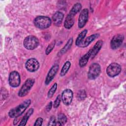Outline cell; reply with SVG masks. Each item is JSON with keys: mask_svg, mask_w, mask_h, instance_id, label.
Masks as SVG:
<instances>
[{"mask_svg": "<svg viewBox=\"0 0 126 126\" xmlns=\"http://www.w3.org/2000/svg\"><path fill=\"white\" fill-rule=\"evenodd\" d=\"M31 100L30 99H27L23 101L22 103L14 108L10 110L8 115L11 118H17L22 115L25 110L31 104Z\"/></svg>", "mask_w": 126, "mask_h": 126, "instance_id": "1", "label": "cell"}, {"mask_svg": "<svg viewBox=\"0 0 126 126\" xmlns=\"http://www.w3.org/2000/svg\"><path fill=\"white\" fill-rule=\"evenodd\" d=\"M51 19L47 16H39L36 17L33 23L35 26L40 29H45L49 28L51 25Z\"/></svg>", "mask_w": 126, "mask_h": 126, "instance_id": "2", "label": "cell"}, {"mask_svg": "<svg viewBox=\"0 0 126 126\" xmlns=\"http://www.w3.org/2000/svg\"><path fill=\"white\" fill-rule=\"evenodd\" d=\"M38 39L33 35H29L27 36L23 42L25 48L28 50H33L39 45Z\"/></svg>", "mask_w": 126, "mask_h": 126, "instance_id": "3", "label": "cell"}, {"mask_svg": "<svg viewBox=\"0 0 126 126\" xmlns=\"http://www.w3.org/2000/svg\"><path fill=\"white\" fill-rule=\"evenodd\" d=\"M34 83V80L33 78L28 79L18 92V95L20 97L26 96L29 92Z\"/></svg>", "mask_w": 126, "mask_h": 126, "instance_id": "4", "label": "cell"}, {"mask_svg": "<svg viewBox=\"0 0 126 126\" xmlns=\"http://www.w3.org/2000/svg\"><path fill=\"white\" fill-rule=\"evenodd\" d=\"M101 72V67L97 63H93L89 67L88 77L91 80L96 79L100 74Z\"/></svg>", "mask_w": 126, "mask_h": 126, "instance_id": "5", "label": "cell"}, {"mask_svg": "<svg viewBox=\"0 0 126 126\" xmlns=\"http://www.w3.org/2000/svg\"><path fill=\"white\" fill-rule=\"evenodd\" d=\"M121 71V66L116 63H111L106 69L107 75L111 77H114L117 76Z\"/></svg>", "mask_w": 126, "mask_h": 126, "instance_id": "6", "label": "cell"}, {"mask_svg": "<svg viewBox=\"0 0 126 126\" xmlns=\"http://www.w3.org/2000/svg\"><path fill=\"white\" fill-rule=\"evenodd\" d=\"M9 84L12 87H17L20 84V75L16 71L10 72L9 76Z\"/></svg>", "mask_w": 126, "mask_h": 126, "instance_id": "7", "label": "cell"}, {"mask_svg": "<svg viewBox=\"0 0 126 126\" xmlns=\"http://www.w3.org/2000/svg\"><path fill=\"white\" fill-rule=\"evenodd\" d=\"M89 17V10L87 8H85L81 12L78 22V28L81 29L83 28L87 23Z\"/></svg>", "mask_w": 126, "mask_h": 126, "instance_id": "8", "label": "cell"}, {"mask_svg": "<svg viewBox=\"0 0 126 126\" xmlns=\"http://www.w3.org/2000/svg\"><path fill=\"white\" fill-rule=\"evenodd\" d=\"M124 39V36L122 34H118L114 35L110 42L111 48L113 49H117L119 48L122 44Z\"/></svg>", "mask_w": 126, "mask_h": 126, "instance_id": "9", "label": "cell"}, {"mask_svg": "<svg viewBox=\"0 0 126 126\" xmlns=\"http://www.w3.org/2000/svg\"><path fill=\"white\" fill-rule=\"evenodd\" d=\"M25 66L29 71L34 72L39 68V63L35 59L31 58L26 62Z\"/></svg>", "mask_w": 126, "mask_h": 126, "instance_id": "10", "label": "cell"}, {"mask_svg": "<svg viewBox=\"0 0 126 126\" xmlns=\"http://www.w3.org/2000/svg\"><path fill=\"white\" fill-rule=\"evenodd\" d=\"M73 98V92L72 91L69 89L64 90L62 94V98L63 103L66 105H69L72 100Z\"/></svg>", "mask_w": 126, "mask_h": 126, "instance_id": "11", "label": "cell"}, {"mask_svg": "<svg viewBox=\"0 0 126 126\" xmlns=\"http://www.w3.org/2000/svg\"><path fill=\"white\" fill-rule=\"evenodd\" d=\"M59 68V65L58 64H55L52 66L50 70L49 71L46 76L45 83L46 85H48L51 81H52L56 74H57Z\"/></svg>", "mask_w": 126, "mask_h": 126, "instance_id": "12", "label": "cell"}, {"mask_svg": "<svg viewBox=\"0 0 126 126\" xmlns=\"http://www.w3.org/2000/svg\"><path fill=\"white\" fill-rule=\"evenodd\" d=\"M98 36H99L98 33L93 34L88 36V37H87V38H86L85 39L83 40L78 46L79 47L85 48V47L88 46L91 42H92Z\"/></svg>", "mask_w": 126, "mask_h": 126, "instance_id": "13", "label": "cell"}, {"mask_svg": "<svg viewBox=\"0 0 126 126\" xmlns=\"http://www.w3.org/2000/svg\"><path fill=\"white\" fill-rule=\"evenodd\" d=\"M64 14L60 11H57L54 14L52 17V20L55 25L57 26H60L63 20Z\"/></svg>", "mask_w": 126, "mask_h": 126, "instance_id": "14", "label": "cell"}, {"mask_svg": "<svg viewBox=\"0 0 126 126\" xmlns=\"http://www.w3.org/2000/svg\"><path fill=\"white\" fill-rule=\"evenodd\" d=\"M103 45V41L101 40L97 41L94 47L91 49V59H93L98 53L99 50L101 49Z\"/></svg>", "mask_w": 126, "mask_h": 126, "instance_id": "15", "label": "cell"}, {"mask_svg": "<svg viewBox=\"0 0 126 126\" xmlns=\"http://www.w3.org/2000/svg\"><path fill=\"white\" fill-rule=\"evenodd\" d=\"M74 23V16L69 13L65 18L64 22V26L66 29H70Z\"/></svg>", "mask_w": 126, "mask_h": 126, "instance_id": "16", "label": "cell"}, {"mask_svg": "<svg viewBox=\"0 0 126 126\" xmlns=\"http://www.w3.org/2000/svg\"><path fill=\"white\" fill-rule=\"evenodd\" d=\"M91 51L90 49L86 54H85L83 56H82L80 58L79 62V64L80 67H83L87 64L89 61V59L91 58Z\"/></svg>", "mask_w": 126, "mask_h": 126, "instance_id": "17", "label": "cell"}, {"mask_svg": "<svg viewBox=\"0 0 126 126\" xmlns=\"http://www.w3.org/2000/svg\"><path fill=\"white\" fill-rule=\"evenodd\" d=\"M33 112V108H30V109H29L28 112L26 113L25 115L23 117L21 121L19 123V126H25L27 124V122L29 118L32 114Z\"/></svg>", "mask_w": 126, "mask_h": 126, "instance_id": "18", "label": "cell"}, {"mask_svg": "<svg viewBox=\"0 0 126 126\" xmlns=\"http://www.w3.org/2000/svg\"><path fill=\"white\" fill-rule=\"evenodd\" d=\"M73 43V38H70L67 41V42L66 43V44L64 45V46L60 50V52L59 53V54L61 56L64 53H65L71 47V45Z\"/></svg>", "mask_w": 126, "mask_h": 126, "instance_id": "19", "label": "cell"}, {"mask_svg": "<svg viewBox=\"0 0 126 126\" xmlns=\"http://www.w3.org/2000/svg\"><path fill=\"white\" fill-rule=\"evenodd\" d=\"M87 32H88L87 30L86 29L84 30L78 35L75 41V44L77 46H78L80 44V43L84 40V38H85V37L86 36V35L87 33Z\"/></svg>", "mask_w": 126, "mask_h": 126, "instance_id": "20", "label": "cell"}, {"mask_svg": "<svg viewBox=\"0 0 126 126\" xmlns=\"http://www.w3.org/2000/svg\"><path fill=\"white\" fill-rule=\"evenodd\" d=\"M81 8H82V5L81 3L77 2L73 6V7L71 9L69 13H70V14L73 16H75L78 12L80 11Z\"/></svg>", "mask_w": 126, "mask_h": 126, "instance_id": "21", "label": "cell"}, {"mask_svg": "<svg viewBox=\"0 0 126 126\" xmlns=\"http://www.w3.org/2000/svg\"><path fill=\"white\" fill-rule=\"evenodd\" d=\"M70 66H71V63L69 61H67L64 63L61 71L60 75L61 76H63L66 74L68 70L70 68Z\"/></svg>", "mask_w": 126, "mask_h": 126, "instance_id": "22", "label": "cell"}, {"mask_svg": "<svg viewBox=\"0 0 126 126\" xmlns=\"http://www.w3.org/2000/svg\"><path fill=\"white\" fill-rule=\"evenodd\" d=\"M67 122V118L66 116L63 113H60L58 116V125H63Z\"/></svg>", "mask_w": 126, "mask_h": 126, "instance_id": "23", "label": "cell"}, {"mask_svg": "<svg viewBox=\"0 0 126 126\" xmlns=\"http://www.w3.org/2000/svg\"><path fill=\"white\" fill-rule=\"evenodd\" d=\"M57 88V84L56 83H55L53 84L52 87L50 88V89L48 91L47 95H48V97L49 98H51L53 96L55 93L56 92Z\"/></svg>", "mask_w": 126, "mask_h": 126, "instance_id": "24", "label": "cell"}, {"mask_svg": "<svg viewBox=\"0 0 126 126\" xmlns=\"http://www.w3.org/2000/svg\"><path fill=\"white\" fill-rule=\"evenodd\" d=\"M55 44H56V41L55 40L53 41L52 42H51L49 44V45L47 46V48L46 49V50H45L46 55H48L52 52V51L53 50V49H54V48L55 46Z\"/></svg>", "mask_w": 126, "mask_h": 126, "instance_id": "25", "label": "cell"}, {"mask_svg": "<svg viewBox=\"0 0 126 126\" xmlns=\"http://www.w3.org/2000/svg\"><path fill=\"white\" fill-rule=\"evenodd\" d=\"M86 97V93L85 90H80L77 94V98L79 100L84 99Z\"/></svg>", "mask_w": 126, "mask_h": 126, "instance_id": "26", "label": "cell"}, {"mask_svg": "<svg viewBox=\"0 0 126 126\" xmlns=\"http://www.w3.org/2000/svg\"><path fill=\"white\" fill-rule=\"evenodd\" d=\"M56 120L55 116H52L51 117L50 120L49 121V123L48 124V126H55L57 125L56 124Z\"/></svg>", "mask_w": 126, "mask_h": 126, "instance_id": "27", "label": "cell"}, {"mask_svg": "<svg viewBox=\"0 0 126 126\" xmlns=\"http://www.w3.org/2000/svg\"><path fill=\"white\" fill-rule=\"evenodd\" d=\"M61 102V96L60 95H58L57 97L56 100L54 101V108H57L59 106Z\"/></svg>", "mask_w": 126, "mask_h": 126, "instance_id": "28", "label": "cell"}, {"mask_svg": "<svg viewBox=\"0 0 126 126\" xmlns=\"http://www.w3.org/2000/svg\"><path fill=\"white\" fill-rule=\"evenodd\" d=\"M43 121V119L41 117H39L35 121L34 126H41L42 124Z\"/></svg>", "mask_w": 126, "mask_h": 126, "instance_id": "29", "label": "cell"}, {"mask_svg": "<svg viewBox=\"0 0 126 126\" xmlns=\"http://www.w3.org/2000/svg\"><path fill=\"white\" fill-rule=\"evenodd\" d=\"M52 101H50L49 104L47 105L46 107V110L47 111H49L51 108H52Z\"/></svg>", "mask_w": 126, "mask_h": 126, "instance_id": "30", "label": "cell"}]
</instances>
